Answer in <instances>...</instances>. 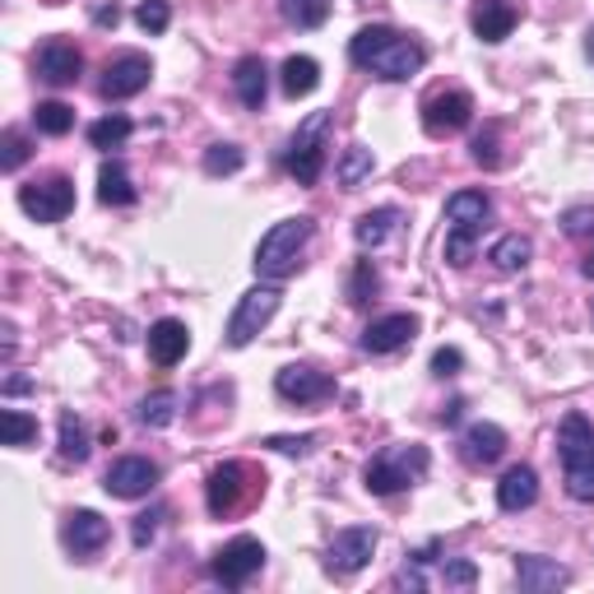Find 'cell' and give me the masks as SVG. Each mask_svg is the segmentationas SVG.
I'll list each match as a JSON object with an SVG mask.
<instances>
[{"instance_id": "cell-1", "label": "cell", "mask_w": 594, "mask_h": 594, "mask_svg": "<svg viewBox=\"0 0 594 594\" xmlns=\"http://www.w3.org/2000/svg\"><path fill=\"white\" fill-rule=\"evenodd\" d=\"M348 61L386 84H404L428 65V47L409 33H395L386 24H367L348 37Z\"/></svg>"}, {"instance_id": "cell-2", "label": "cell", "mask_w": 594, "mask_h": 594, "mask_svg": "<svg viewBox=\"0 0 594 594\" xmlns=\"http://www.w3.org/2000/svg\"><path fill=\"white\" fill-rule=\"evenodd\" d=\"M312 233H316V218H306V214L274 224L266 237H260V247H256V260H251L256 274L270 279V283L298 274L302 251H306V241H312Z\"/></svg>"}, {"instance_id": "cell-3", "label": "cell", "mask_w": 594, "mask_h": 594, "mask_svg": "<svg viewBox=\"0 0 594 594\" xmlns=\"http://www.w3.org/2000/svg\"><path fill=\"white\" fill-rule=\"evenodd\" d=\"M428 465H432L428 446H418V442H395V446H386V451H377V455L367 460L363 488H367L371 497L404 493V488H413V483L428 474Z\"/></svg>"}, {"instance_id": "cell-4", "label": "cell", "mask_w": 594, "mask_h": 594, "mask_svg": "<svg viewBox=\"0 0 594 594\" xmlns=\"http://www.w3.org/2000/svg\"><path fill=\"white\" fill-rule=\"evenodd\" d=\"M558 455H562V478L566 493L576 501L594 506V423L585 413H566L558 428Z\"/></svg>"}, {"instance_id": "cell-5", "label": "cell", "mask_w": 594, "mask_h": 594, "mask_svg": "<svg viewBox=\"0 0 594 594\" xmlns=\"http://www.w3.org/2000/svg\"><path fill=\"white\" fill-rule=\"evenodd\" d=\"M256 493H266V474H256L247 460H224V465L209 469L205 506H209L214 520H228V516H237Z\"/></svg>"}, {"instance_id": "cell-6", "label": "cell", "mask_w": 594, "mask_h": 594, "mask_svg": "<svg viewBox=\"0 0 594 594\" xmlns=\"http://www.w3.org/2000/svg\"><path fill=\"white\" fill-rule=\"evenodd\" d=\"M330 126H335V117L330 112H312L298 136L289 140V153H283V168L298 177V186H316L321 172H325V140H330Z\"/></svg>"}, {"instance_id": "cell-7", "label": "cell", "mask_w": 594, "mask_h": 594, "mask_svg": "<svg viewBox=\"0 0 594 594\" xmlns=\"http://www.w3.org/2000/svg\"><path fill=\"white\" fill-rule=\"evenodd\" d=\"M19 209H24L33 224H61L65 214L75 209V182L65 172H52L42 182L19 186Z\"/></svg>"}, {"instance_id": "cell-8", "label": "cell", "mask_w": 594, "mask_h": 594, "mask_svg": "<svg viewBox=\"0 0 594 594\" xmlns=\"http://www.w3.org/2000/svg\"><path fill=\"white\" fill-rule=\"evenodd\" d=\"M260 566H266V543L251 539V534H237L233 543H224V548L214 553L209 576L224 585V590H241Z\"/></svg>"}, {"instance_id": "cell-9", "label": "cell", "mask_w": 594, "mask_h": 594, "mask_svg": "<svg viewBox=\"0 0 594 594\" xmlns=\"http://www.w3.org/2000/svg\"><path fill=\"white\" fill-rule=\"evenodd\" d=\"M149 79H153V61L144 52H121L102 65V79H98V94L107 102H126V98H136L149 89Z\"/></svg>"}, {"instance_id": "cell-10", "label": "cell", "mask_w": 594, "mask_h": 594, "mask_svg": "<svg viewBox=\"0 0 594 594\" xmlns=\"http://www.w3.org/2000/svg\"><path fill=\"white\" fill-rule=\"evenodd\" d=\"M274 312H279V289H274V283H260V289L241 293L237 312H233V321H228V344H233V348H247V344L260 335V330L274 321Z\"/></svg>"}, {"instance_id": "cell-11", "label": "cell", "mask_w": 594, "mask_h": 594, "mask_svg": "<svg viewBox=\"0 0 594 594\" xmlns=\"http://www.w3.org/2000/svg\"><path fill=\"white\" fill-rule=\"evenodd\" d=\"M377 553V530L371 525H354V530H339L325 548V571L330 576H358V571Z\"/></svg>"}, {"instance_id": "cell-12", "label": "cell", "mask_w": 594, "mask_h": 594, "mask_svg": "<svg viewBox=\"0 0 594 594\" xmlns=\"http://www.w3.org/2000/svg\"><path fill=\"white\" fill-rule=\"evenodd\" d=\"M159 478H163V469L153 465V460H144V455H121V460H112V465H107L102 488L112 493V497H121V501H136V497H149L153 488H159Z\"/></svg>"}, {"instance_id": "cell-13", "label": "cell", "mask_w": 594, "mask_h": 594, "mask_svg": "<svg viewBox=\"0 0 594 594\" xmlns=\"http://www.w3.org/2000/svg\"><path fill=\"white\" fill-rule=\"evenodd\" d=\"M474 121V98L465 89H442L423 102V130L432 140H446V136H460Z\"/></svg>"}, {"instance_id": "cell-14", "label": "cell", "mask_w": 594, "mask_h": 594, "mask_svg": "<svg viewBox=\"0 0 594 594\" xmlns=\"http://www.w3.org/2000/svg\"><path fill=\"white\" fill-rule=\"evenodd\" d=\"M33 71H37L42 84H52V89H71V84H79V75H84V52L65 37H47L33 56Z\"/></svg>"}, {"instance_id": "cell-15", "label": "cell", "mask_w": 594, "mask_h": 594, "mask_svg": "<svg viewBox=\"0 0 594 594\" xmlns=\"http://www.w3.org/2000/svg\"><path fill=\"white\" fill-rule=\"evenodd\" d=\"M107 539H112V525H107L98 511H89V506H79V511H71V516H65V525H61V543H65V553L79 558V562L98 558L102 548H107Z\"/></svg>"}, {"instance_id": "cell-16", "label": "cell", "mask_w": 594, "mask_h": 594, "mask_svg": "<svg viewBox=\"0 0 594 594\" xmlns=\"http://www.w3.org/2000/svg\"><path fill=\"white\" fill-rule=\"evenodd\" d=\"M274 390H279V400H289V404H321L335 395V381L325 377V371L316 367H279V377H274Z\"/></svg>"}, {"instance_id": "cell-17", "label": "cell", "mask_w": 594, "mask_h": 594, "mask_svg": "<svg viewBox=\"0 0 594 594\" xmlns=\"http://www.w3.org/2000/svg\"><path fill=\"white\" fill-rule=\"evenodd\" d=\"M418 335V316L413 312H390V316H377L367 330H363V348L367 354H400L409 348Z\"/></svg>"}, {"instance_id": "cell-18", "label": "cell", "mask_w": 594, "mask_h": 594, "mask_svg": "<svg viewBox=\"0 0 594 594\" xmlns=\"http://www.w3.org/2000/svg\"><path fill=\"white\" fill-rule=\"evenodd\" d=\"M516 585L525 594H553V590H566L571 585V571L553 558H539V553H520L516 558Z\"/></svg>"}, {"instance_id": "cell-19", "label": "cell", "mask_w": 594, "mask_h": 594, "mask_svg": "<svg viewBox=\"0 0 594 594\" xmlns=\"http://www.w3.org/2000/svg\"><path fill=\"white\" fill-rule=\"evenodd\" d=\"M460 455H465V465L488 469L506 455V432L497 423H469L460 432Z\"/></svg>"}, {"instance_id": "cell-20", "label": "cell", "mask_w": 594, "mask_h": 594, "mask_svg": "<svg viewBox=\"0 0 594 594\" xmlns=\"http://www.w3.org/2000/svg\"><path fill=\"white\" fill-rule=\"evenodd\" d=\"M233 94H237V102L247 107V112H260L266 98H270V65L260 56H241L233 65Z\"/></svg>"}, {"instance_id": "cell-21", "label": "cell", "mask_w": 594, "mask_h": 594, "mask_svg": "<svg viewBox=\"0 0 594 594\" xmlns=\"http://www.w3.org/2000/svg\"><path fill=\"white\" fill-rule=\"evenodd\" d=\"M516 6H506V0H474V14H469V24H474V37L478 42H488V47H497V42L511 37L516 29Z\"/></svg>"}, {"instance_id": "cell-22", "label": "cell", "mask_w": 594, "mask_h": 594, "mask_svg": "<svg viewBox=\"0 0 594 594\" xmlns=\"http://www.w3.org/2000/svg\"><path fill=\"white\" fill-rule=\"evenodd\" d=\"M186 348H191V330L182 321L163 316V321L149 325V358L159 367H177L186 358Z\"/></svg>"}, {"instance_id": "cell-23", "label": "cell", "mask_w": 594, "mask_h": 594, "mask_svg": "<svg viewBox=\"0 0 594 594\" xmlns=\"http://www.w3.org/2000/svg\"><path fill=\"white\" fill-rule=\"evenodd\" d=\"M534 501H539V474L530 465H511L497 483V506L516 516V511H530Z\"/></svg>"}, {"instance_id": "cell-24", "label": "cell", "mask_w": 594, "mask_h": 594, "mask_svg": "<svg viewBox=\"0 0 594 594\" xmlns=\"http://www.w3.org/2000/svg\"><path fill=\"white\" fill-rule=\"evenodd\" d=\"M562 233L576 241V251H581V274L594 279V205H571L562 214Z\"/></svg>"}, {"instance_id": "cell-25", "label": "cell", "mask_w": 594, "mask_h": 594, "mask_svg": "<svg viewBox=\"0 0 594 594\" xmlns=\"http://www.w3.org/2000/svg\"><path fill=\"white\" fill-rule=\"evenodd\" d=\"M400 209L395 205H381V209H367L358 224H354V237H358V247L363 251H377V247H386V241L395 237V228H400Z\"/></svg>"}, {"instance_id": "cell-26", "label": "cell", "mask_w": 594, "mask_h": 594, "mask_svg": "<svg viewBox=\"0 0 594 594\" xmlns=\"http://www.w3.org/2000/svg\"><path fill=\"white\" fill-rule=\"evenodd\" d=\"M488 214H493V201L483 191H455L451 201H446V218H451V228H474L483 233V224H488Z\"/></svg>"}, {"instance_id": "cell-27", "label": "cell", "mask_w": 594, "mask_h": 594, "mask_svg": "<svg viewBox=\"0 0 594 594\" xmlns=\"http://www.w3.org/2000/svg\"><path fill=\"white\" fill-rule=\"evenodd\" d=\"M136 186H130V172H126V163H117V159H107L102 168H98V201L102 205H112V209H126V205H136Z\"/></svg>"}, {"instance_id": "cell-28", "label": "cell", "mask_w": 594, "mask_h": 594, "mask_svg": "<svg viewBox=\"0 0 594 594\" xmlns=\"http://www.w3.org/2000/svg\"><path fill=\"white\" fill-rule=\"evenodd\" d=\"M279 84H283V94L289 98H312L321 89V65L312 56H289L283 61V71H279Z\"/></svg>"}, {"instance_id": "cell-29", "label": "cell", "mask_w": 594, "mask_h": 594, "mask_svg": "<svg viewBox=\"0 0 594 594\" xmlns=\"http://www.w3.org/2000/svg\"><path fill=\"white\" fill-rule=\"evenodd\" d=\"M530 256H534V241L525 237V233H506V237H497V241H493V251H488V260H493L501 274H520L525 266H530Z\"/></svg>"}, {"instance_id": "cell-30", "label": "cell", "mask_w": 594, "mask_h": 594, "mask_svg": "<svg viewBox=\"0 0 594 594\" xmlns=\"http://www.w3.org/2000/svg\"><path fill=\"white\" fill-rule=\"evenodd\" d=\"M177 404H182L177 390H168V386L163 390H149L144 400L136 404V418H140L144 428H172V423H177Z\"/></svg>"}, {"instance_id": "cell-31", "label": "cell", "mask_w": 594, "mask_h": 594, "mask_svg": "<svg viewBox=\"0 0 594 594\" xmlns=\"http://www.w3.org/2000/svg\"><path fill=\"white\" fill-rule=\"evenodd\" d=\"M371 168H377V159H371V149L367 144H348L339 153V163H335V177L344 191H358L367 177H371Z\"/></svg>"}, {"instance_id": "cell-32", "label": "cell", "mask_w": 594, "mask_h": 594, "mask_svg": "<svg viewBox=\"0 0 594 594\" xmlns=\"http://www.w3.org/2000/svg\"><path fill=\"white\" fill-rule=\"evenodd\" d=\"M89 428H84V418L75 413H61V460H71V465H84L89 460Z\"/></svg>"}, {"instance_id": "cell-33", "label": "cell", "mask_w": 594, "mask_h": 594, "mask_svg": "<svg viewBox=\"0 0 594 594\" xmlns=\"http://www.w3.org/2000/svg\"><path fill=\"white\" fill-rule=\"evenodd\" d=\"M279 14L293 29H321L330 19V0H279Z\"/></svg>"}, {"instance_id": "cell-34", "label": "cell", "mask_w": 594, "mask_h": 594, "mask_svg": "<svg viewBox=\"0 0 594 594\" xmlns=\"http://www.w3.org/2000/svg\"><path fill=\"white\" fill-rule=\"evenodd\" d=\"M0 432H6V446L24 451L37 442V418L24 409H0Z\"/></svg>"}, {"instance_id": "cell-35", "label": "cell", "mask_w": 594, "mask_h": 594, "mask_svg": "<svg viewBox=\"0 0 594 594\" xmlns=\"http://www.w3.org/2000/svg\"><path fill=\"white\" fill-rule=\"evenodd\" d=\"M130 136H136V121L121 117V112H112V117H102V121L89 126V144L94 149H121Z\"/></svg>"}, {"instance_id": "cell-36", "label": "cell", "mask_w": 594, "mask_h": 594, "mask_svg": "<svg viewBox=\"0 0 594 594\" xmlns=\"http://www.w3.org/2000/svg\"><path fill=\"white\" fill-rule=\"evenodd\" d=\"M33 126L42 130V136H71V130H75V107H65V102H37L33 107Z\"/></svg>"}, {"instance_id": "cell-37", "label": "cell", "mask_w": 594, "mask_h": 594, "mask_svg": "<svg viewBox=\"0 0 594 594\" xmlns=\"http://www.w3.org/2000/svg\"><path fill=\"white\" fill-rule=\"evenodd\" d=\"M469 153H474V163L483 168V172H493V168H501V126L497 121H488L474 136V144H469Z\"/></svg>"}, {"instance_id": "cell-38", "label": "cell", "mask_w": 594, "mask_h": 594, "mask_svg": "<svg viewBox=\"0 0 594 594\" xmlns=\"http://www.w3.org/2000/svg\"><path fill=\"white\" fill-rule=\"evenodd\" d=\"M377 293H381V274H377V266H371V260H358L354 274H348V302H354V306H367Z\"/></svg>"}, {"instance_id": "cell-39", "label": "cell", "mask_w": 594, "mask_h": 594, "mask_svg": "<svg viewBox=\"0 0 594 594\" xmlns=\"http://www.w3.org/2000/svg\"><path fill=\"white\" fill-rule=\"evenodd\" d=\"M241 163H247V153H241L237 144H209L205 149V172L209 177H233V172H241Z\"/></svg>"}, {"instance_id": "cell-40", "label": "cell", "mask_w": 594, "mask_h": 594, "mask_svg": "<svg viewBox=\"0 0 594 594\" xmlns=\"http://www.w3.org/2000/svg\"><path fill=\"white\" fill-rule=\"evenodd\" d=\"M478 237H483V233H474V228H446V266L465 270L469 260H474V247H478Z\"/></svg>"}, {"instance_id": "cell-41", "label": "cell", "mask_w": 594, "mask_h": 594, "mask_svg": "<svg viewBox=\"0 0 594 594\" xmlns=\"http://www.w3.org/2000/svg\"><path fill=\"white\" fill-rule=\"evenodd\" d=\"M136 24H140L149 37L168 33V24H172V6H168V0H140V10H136Z\"/></svg>"}, {"instance_id": "cell-42", "label": "cell", "mask_w": 594, "mask_h": 594, "mask_svg": "<svg viewBox=\"0 0 594 594\" xmlns=\"http://www.w3.org/2000/svg\"><path fill=\"white\" fill-rule=\"evenodd\" d=\"M29 140L24 136H19V130H6V136H0V168H6V172H19V168H24L29 163Z\"/></svg>"}, {"instance_id": "cell-43", "label": "cell", "mask_w": 594, "mask_h": 594, "mask_svg": "<svg viewBox=\"0 0 594 594\" xmlns=\"http://www.w3.org/2000/svg\"><path fill=\"white\" fill-rule=\"evenodd\" d=\"M159 520H163V506H153V511H140L136 525H130V539H136V548H149L153 534H159Z\"/></svg>"}, {"instance_id": "cell-44", "label": "cell", "mask_w": 594, "mask_h": 594, "mask_svg": "<svg viewBox=\"0 0 594 594\" xmlns=\"http://www.w3.org/2000/svg\"><path fill=\"white\" fill-rule=\"evenodd\" d=\"M266 446L279 451V455H312L316 436L312 432H306V436H266Z\"/></svg>"}, {"instance_id": "cell-45", "label": "cell", "mask_w": 594, "mask_h": 594, "mask_svg": "<svg viewBox=\"0 0 594 594\" xmlns=\"http://www.w3.org/2000/svg\"><path fill=\"white\" fill-rule=\"evenodd\" d=\"M474 581H478V566H474V562H446V566H442V585L469 590Z\"/></svg>"}, {"instance_id": "cell-46", "label": "cell", "mask_w": 594, "mask_h": 594, "mask_svg": "<svg viewBox=\"0 0 594 594\" xmlns=\"http://www.w3.org/2000/svg\"><path fill=\"white\" fill-rule=\"evenodd\" d=\"M460 367H465V354H460V348H436V354H432V371H436V377H455Z\"/></svg>"}, {"instance_id": "cell-47", "label": "cell", "mask_w": 594, "mask_h": 594, "mask_svg": "<svg viewBox=\"0 0 594 594\" xmlns=\"http://www.w3.org/2000/svg\"><path fill=\"white\" fill-rule=\"evenodd\" d=\"M29 390H33L29 377H10V381H6V395H29Z\"/></svg>"}, {"instance_id": "cell-48", "label": "cell", "mask_w": 594, "mask_h": 594, "mask_svg": "<svg viewBox=\"0 0 594 594\" xmlns=\"http://www.w3.org/2000/svg\"><path fill=\"white\" fill-rule=\"evenodd\" d=\"M94 19H98V24H112V29H117V19H121V10H117V6H107V10H98Z\"/></svg>"}, {"instance_id": "cell-49", "label": "cell", "mask_w": 594, "mask_h": 594, "mask_svg": "<svg viewBox=\"0 0 594 594\" xmlns=\"http://www.w3.org/2000/svg\"><path fill=\"white\" fill-rule=\"evenodd\" d=\"M585 56L594 61V29H590V37H585Z\"/></svg>"}]
</instances>
